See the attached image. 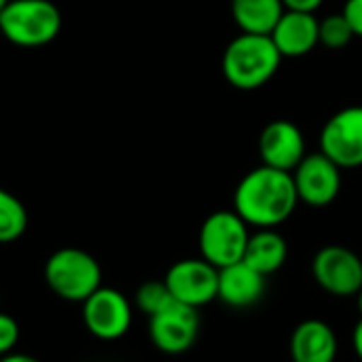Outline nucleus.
Masks as SVG:
<instances>
[{
  "mask_svg": "<svg viewBox=\"0 0 362 362\" xmlns=\"http://www.w3.org/2000/svg\"><path fill=\"white\" fill-rule=\"evenodd\" d=\"M259 153H261L263 165L293 174L295 168L308 155L305 138L293 121L276 119L269 125H265V129L261 132Z\"/></svg>",
  "mask_w": 362,
  "mask_h": 362,
  "instance_id": "obj_12",
  "label": "nucleus"
},
{
  "mask_svg": "<svg viewBox=\"0 0 362 362\" xmlns=\"http://www.w3.org/2000/svg\"><path fill=\"white\" fill-rule=\"evenodd\" d=\"M299 202L312 208H325L333 204L341 189V168L325 153L305 155L293 172Z\"/></svg>",
  "mask_w": 362,
  "mask_h": 362,
  "instance_id": "obj_11",
  "label": "nucleus"
},
{
  "mask_svg": "<svg viewBox=\"0 0 362 362\" xmlns=\"http://www.w3.org/2000/svg\"><path fill=\"white\" fill-rule=\"evenodd\" d=\"M356 308H358V314H361L362 318V288L358 291V295H356Z\"/></svg>",
  "mask_w": 362,
  "mask_h": 362,
  "instance_id": "obj_26",
  "label": "nucleus"
},
{
  "mask_svg": "<svg viewBox=\"0 0 362 362\" xmlns=\"http://www.w3.org/2000/svg\"><path fill=\"white\" fill-rule=\"evenodd\" d=\"M282 53L267 34L242 32L223 53L225 78L242 91H252L267 85L278 72Z\"/></svg>",
  "mask_w": 362,
  "mask_h": 362,
  "instance_id": "obj_2",
  "label": "nucleus"
},
{
  "mask_svg": "<svg viewBox=\"0 0 362 362\" xmlns=\"http://www.w3.org/2000/svg\"><path fill=\"white\" fill-rule=\"evenodd\" d=\"M288 246L286 240L276 229H259L257 233H250L244 263L250 265L261 276H272L280 272L286 263Z\"/></svg>",
  "mask_w": 362,
  "mask_h": 362,
  "instance_id": "obj_16",
  "label": "nucleus"
},
{
  "mask_svg": "<svg viewBox=\"0 0 362 362\" xmlns=\"http://www.w3.org/2000/svg\"><path fill=\"white\" fill-rule=\"evenodd\" d=\"M265 295V276L244 261L218 269V301L233 310L257 305Z\"/></svg>",
  "mask_w": 362,
  "mask_h": 362,
  "instance_id": "obj_14",
  "label": "nucleus"
},
{
  "mask_svg": "<svg viewBox=\"0 0 362 362\" xmlns=\"http://www.w3.org/2000/svg\"><path fill=\"white\" fill-rule=\"evenodd\" d=\"M318 286L333 297H356L362 288V259L346 246H325L312 261Z\"/></svg>",
  "mask_w": 362,
  "mask_h": 362,
  "instance_id": "obj_6",
  "label": "nucleus"
},
{
  "mask_svg": "<svg viewBox=\"0 0 362 362\" xmlns=\"http://www.w3.org/2000/svg\"><path fill=\"white\" fill-rule=\"evenodd\" d=\"M286 11H299V13H316V8L322 4V0H282Z\"/></svg>",
  "mask_w": 362,
  "mask_h": 362,
  "instance_id": "obj_23",
  "label": "nucleus"
},
{
  "mask_svg": "<svg viewBox=\"0 0 362 362\" xmlns=\"http://www.w3.org/2000/svg\"><path fill=\"white\" fill-rule=\"evenodd\" d=\"M19 341V325L13 316L0 312V356L13 352Z\"/></svg>",
  "mask_w": 362,
  "mask_h": 362,
  "instance_id": "obj_21",
  "label": "nucleus"
},
{
  "mask_svg": "<svg viewBox=\"0 0 362 362\" xmlns=\"http://www.w3.org/2000/svg\"><path fill=\"white\" fill-rule=\"evenodd\" d=\"M320 153L341 170L362 165V106H348L325 123Z\"/></svg>",
  "mask_w": 362,
  "mask_h": 362,
  "instance_id": "obj_8",
  "label": "nucleus"
},
{
  "mask_svg": "<svg viewBox=\"0 0 362 362\" xmlns=\"http://www.w3.org/2000/svg\"><path fill=\"white\" fill-rule=\"evenodd\" d=\"M0 362H40L38 358H34V356H28V354H6V356H2Z\"/></svg>",
  "mask_w": 362,
  "mask_h": 362,
  "instance_id": "obj_25",
  "label": "nucleus"
},
{
  "mask_svg": "<svg viewBox=\"0 0 362 362\" xmlns=\"http://www.w3.org/2000/svg\"><path fill=\"white\" fill-rule=\"evenodd\" d=\"M293 362H335L337 337L325 320H303L291 335Z\"/></svg>",
  "mask_w": 362,
  "mask_h": 362,
  "instance_id": "obj_15",
  "label": "nucleus"
},
{
  "mask_svg": "<svg viewBox=\"0 0 362 362\" xmlns=\"http://www.w3.org/2000/svg\"><path fill=\"white\" fill-rule=\"evenodd\" d=\"M165 284L178 303L204 308L218 299V269L206 259H182L165 274Z\"/></svg>",
  "mask_w": 362,
  "mask_h": 362,
  "instance_id": "obj_7",
  "label": "nucleus"
},
{
  "mask_svg": "<svg viewBox=\"0 0 362 362\" xmlns=\"http://www.w3.org/2000/svg\"><path fill=\"white\" fill-rule=\"evenodd\" d=\"M62 28V15L49 0H11L0 13L2 34L19 47L51 42Z\"/></svg>",
  "mask_w": 362,
  "mask_h": 362,
  "instance_id": "obj_4",
  "label": "nucleus"
},
{
  "mask_svg": "<svg viewBox=\"0 0 362 362\" xmlns=\"http://www.w3.org/2000/svg\"><path fill=\"white\" fill-rule=\"evenodd\" d=\"M25 227H28V212L23 204L8 191L0 189V244L19 240Z\"/></svg>",
  "mask_w": 362,
  "mask_h": 362,
  "instance_id": "obj_18",
  "label": "nucleus"
},
{
  "mask_svg": "<svg viewBox=\"0 0 362 362\" xmlns=\"http://www.w3.org/2000/svg\"><path fill=\"white\" fill-rule=\"evenodd\" d=\"M282 0H231L238 28L246 34H272L284 15Z\"/></svg>",
  "mask_w": 362,
  "mask_h": 362,
  "instance_id": "obj_17",
  "label": "nucleus"
},
{
  "mask_svg": "<svg viewBox=\"0 0 362 362\" xmlns=\"http://www.w3.org/2000/svg\"><path fill=\"white\" fill-rule=\"evenodd\" d=\"M250 231L235 210H218L210 214L199 229V252L216 269L244 261Z\"/></svg>",
  "mask_w": 362,
  "mask_h": 362,
  "instance_id": "obj_5",
  "label": "nucleus"
},
{
  "mask_svg": "<svg viewBox=\"0 0 362 362\" xmlns=\"http://www.w3.org/2000/svg\"><path fill=\"white\" fill-rule=\"evenodd\" d=\"M176 299L172 297L165 280H151V282H144L138 293H136V305L142 314H146L148 318L159 314L161 310H165L170 303H174Z\"/></svg>",
  "mask_w": 362,
  "mask_h": 362,
  "instance_id": "obj_19",
  "label": "nucleus"
},
{
  "mask_svg": "<svg viewBox=\"0 0 362 362\" xmlns=\"http://www.w3.org/2000/svg\"><path fill=\"white\" fill-rule=\"evenodd\" d=\"M297 204L299 195L293 174L269 165L248 172L233 195V210L248 227L257 229H276L293 216Z\"/></svg>",
  "mask_w": 362,
  "mask_h": 362,
  "instance_id": "obj_1",
  "label": "nucleus"
},
{
  "mask_svg": "<svg viewBox=\"0 0 362 362\" xmlns=\"http://www.w3.org/2000/svg\"><path fill=\"white\" fill-rule=\"evenodd\" d=\"M8 2H11V0H0V13L6 8V4H8Z\"/></svg>",
  "mask_w": 362,
  "mask_h": 362,
  "instance_id": "obj_27",
  "label": "nucleus"
},
{
  "mask_svg": "<svg viewBox=\"0 0 362 362\" xmlns=\"http://www.w3.org/2000/svg\"><path fill=\"white\" fill-rule=\"evenodd\" d=\"M269 36L282 57H303L320 45V21L314 13L284 11Z\"/></svg>",
  "mask_w": 362,
  "mask_h": 362,
  "instance_id": "obj_13",
  "label": "nucleus"
},
{
  "mask_svg": "<svg viewBox=\"0 0 362 362\" xmlns=\"http://www.w3.org/2000/svg\"><path fill=\"white\" fill-rule=\"evenodd\" d=\"M356 34L344 13L329 15L320 21V45H325L329 49H341V47L350 45V40Z\"/></svg>",
  "mask_w": 362,
  "mask_h": 362,
  "instance_id": "obj_20",
  "label": "nucleus"
},
{
  "mask_svg": "<svg viewBox=\"0 0 362 362\" xmlns=\"http://www.w3.org/2000/svg\"><path fill=\"white\" fill-rule=\"evenodd\" d=\"M344 15L350 21L356 36H362V0H348L344 6Z\"/></svg>",
  "mask_w": 362,
  "mask_h": 362,
  "instance_id": "obj_22",
  "label": "nucleus"
},
{
  "mask_svg": "<svg viewBox=\"0 0 362 362\" xmlns=\"http://www.w3.org/2000/svg\"><path fill=\"white\" fill-rule=\"evenodd\" d=\"M148 335L159 352L185 354L197 341L199 314L195 308L174 301L165 310L148 318Z\"/></svg>",
  "mask_w": 362,
  "mask_h": 362,
  "instance_id": "obj_10",
  "label": "nucleus"
},
{
  "mask_svg": "<svg viewBox=\"0 0 362 362\" xmlns=\"http://www.w3.org/2000/svg\"><path fill=\"white\" fill-rule=\"evenodd\" d=\"M352 346H354V352L362 362V318L358 320V325L354 327V333H352Z\"/></svg>",
  "mask_w": 362,
  "mask_h": 362,
  "instance_id": "obj_24",
  "label": "nucleus"
},
{
  "mask_svg": "<svg viewBox=\"0 0 362 362\" xmlns=\"http://www.w3.org/2000/svg\"><path fill=\"white\" fill-rule=\"evenodd\" d=\"M45 282L59 299L83 303L102 286V267L81 248H59L45 263Z\"/></svg>",
  "mask_w": 362,
  "mask_h": 362,
  "instance_id": "obj_3",
  "label": "nucleus"
},
{
  "mask_svg": "<svg viewBox=\"0 0 362 362\" xmlns=\"http://www.w3.org/2000/svg\"><path fill=\"white\" fill-rule=\"evenodd\" d=\"M132 316L127 297L115 288L100 286L83 301V322L87 331L102 341L121 339L132 327Z\"/></svg>",
  "mask_w": 362,
  "mask_h": 362,
  "instance_id": "obj_9",
  "label": "nucleus"
}]
</instances>
